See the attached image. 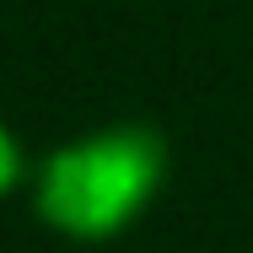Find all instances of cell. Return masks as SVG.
Segmentation results:
<instances>
[{
	"label": "cell",
	"instance_id": "1",
	"mask_svg": "<svg viewBox=\"0 0 253 253\" xmlns=\"http://www.w3.org/2000/svg\"><path fill=\"white\" fill-rule=\"evenodd\" d=\"M167 178V140L151 124H113L65 151H54L38 172V215L43 226L102 243L140 221Z\"/></svg>",
	"mask_w": 253,
	"mask_h": 253
},
{
	"label": "cell",
	"instance_id": "2",
	"mask_svg": "<svg viewBox=\"0 0 253 253\" xmlns=\"http://www.w3.org/2000/svg\"><path fill=\"white\" fill-rule=\"evenodd\" d=\"M16 178H22V146L11 140V129L0 124V194L5 189H16Z\"/></svg>",
	"mask_w": 253,
	"mask_h": 253
}]
</instances>
